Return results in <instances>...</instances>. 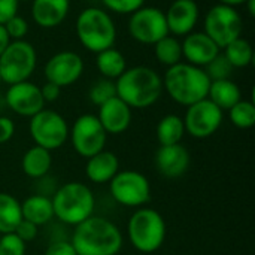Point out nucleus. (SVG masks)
I'll return each instance as SVG.
<instances>
[{"instance_id": "2eb2a0df", "label": "nucleus", "mask_w": 255, "mask_h": 255, "mask_svg": "<svg viewBox=\"0 0 255 255\" xmlns=\"http://www.w3.org/2000/svg\"><path fill=\"white\" fill-rule=\"evenodd\" d=\"M4 102L12 112L27 118H31L45 109V100L42 97L40 87L28 81L9 85L4 94Z\"/></svg>"}, {"instance_id": "e433bc0d", "label": "nucleus", "mask_w": 255, "mask_h": 255, "mask_svg": "<svg viewBox=\"0 0 255 255\" xmlns=\"http://www.w3.org/2000/svg\"><path fill=\"white\" fill-rule=\"evenodd\" d=\"M45 255H76V251L70 241H55L49 244Z\"/></svg>"}, {"instance_id": "c85d7f7f", "label": "nucleus", "mask_w": 255, "mask_h": 255, "mask_svg": "<svg viewBox=\"0 0 255 255\" xmlns=\"http://www.w3.org/2000/svg\"><path fill=\"white\" fill-rule=\"evenodd\" d=\"M224 49V57L227 58V61L232 64V67H247L253 63L254 60V49L253 45L244 39L242 36L238 37L236 40H233L232 43H229Z\"/></svg>"}, {"instance_id": "f8f14e48", "label": "nucleus", "mask_w": 255, "mask_h": 255, "mask_svg": "<svg viewBox=\"0 0 255 255\" xmlns=\"http://www.w3.org/2000/svg\"><path fill=\"white\" fill-rule=\"evenodd\" d=\"M128 33L136 42L143 45H155L170 34L164 12L154 6H142L130 15Z\"/></svg>"}, {"instance_id": "f03ea898", "label": "nucleus", "mask_w": 255, "mask_h": 255, "mask_svg": "<svg viewBox=\"0 0 255 255\" xmlns=\"http://www.w3.org/2000/svg\"><path fill=\"white\" fill-rule=\"evenodd\" d=\"M117 96L131 109H146L163 94V78L148 66L126 69L115 81Z\"/></svg>"}, {"instance_id": "423d86ee", "label": "nucleus", "mask_w": 255, "mask_h": 255, "mask_svg": "<svg viewBox=\"0 0 255 255\" xmlns=\"http://www.w3.org/2000/svg\"><path fill=\"white\" fill-rule=\"evenodd\" d=\"M166 232L163 215L151 208H137L127 224L128 242L136 251L143 254L158 251L164 244Z\"/></svg>"}, {"instance_id": "c756f323", "label": "nucleus", "mask_w": 255, "mask_h": 255, "mask_svg": "<svg viewBox=\"0 0 255 255\" xmlns=\"http://www.w3.org/2000/svg\"><path fill=\"white\" fill-rule=\"evenodd\" d=\"M230 121L241 130H248L255 124V105L253 100H239L229 109Z\"/></svg>"}, {"instance_id": "5701e85b", "label": "nucleus", "mask_w": 255, "mask_h": 255, "mask_svg": "<svg viewBox=\"0 0 255 255\" xmlns=\"http://www.w3.org/2000/svg\"><path fill=\"white\" fill-rule=\"evenodd\" d=\"M52 167V155L51 151L40 148L37 145L28 148L21 160V169L25 176L31 179H40L49 173Z\"/></svg>"}, {"instance_id": "1a4fd4ad", "label": "nucleus", "mask_w": 255, "mask_h": 255, "mask_svg": "<svg viewBox=\"0 0 255 255\" xmlns=\"http://www.w3.org/2000/svg\"><path fill=\"white\" fill-rule=\"evenodd\" d=\"M112 199L127 208H143L151 200L149 179L136 170H120L109 182Z\"/></svg>"}, {"instance_id": "58836bf2", "label": "nucleus", "mask_w": 255, "mask_h": 255, "mask_svg": "<svg viewBox=\"0 0 255 255\" xmlns=\"http://www.w3.org/2000/svg\"><path fill=\"white\" fill-rule=\"evenodd\" d=\"M18 0H0V24H4L18 10Z\"/></svg>"}, {"instance_id": "f3484780", "label": "nucleus", "mask_w": 255, "mask_h": 255, "mask_svg": "<svg viewBox=\"0 0 255 255\" xmlns=\"http://www.w3.org/2000/svg\"><path fill=\"white\" fill-rule=\"evenodd\" d=\"M166 15V22L169 33L176 36H187L194 31L199 21V4L196 0H175L169 6Z\"/></svg>"}, {"instance_id": "7ed1b4c3", "label": "nucleus", "mask_w": 255, "mask_h": 255, "mask_svg": "<svg viewBox=\"0 0 255 255\" xmlns=\"http://www.w3.org/2000/svg\"><path fill=\"white\" fill-rule=\"evenodd\" d=\"M209 85L211 79L203 67L182 61L170 66L163 76V90L175 103L187 108L206 99Z\"/></svg>"}, {"instance_id": "a878e982", "label": "nucleus", "mask_w": 255, "mask_h": 255, "mask_svg": "<svg viewBox=\"0 0 255 255\" xmlns=\"http://www.w3.org/2000/svg\"><path fill=\"white\" fill-rule=\"evenodd\" d=\"M96 66L99 72L103 75V78L112 79V81H117L127 69V63H126L123 52L115 49L114 46L105 51H100L97 54Z\"/></svg>"}, {"instance_id": "c03bdc74", "label": "nucleus", "mask_w": 255, "mask_h": 255, "mask_svg": "<svg viewBox=\"0 0 255 255\" xmlns=\"http://www.w3.org/2000/svg\"><path fill=\"white\" fill-rule=\"evenodd\" d=\"M18 1H33V0H18Z\"/></svg>"}, {"instance_id": "7c9ffc66", "label": "nucleus", "mask_w": 255, "mask_h": 255, "mask_svg": "<svg viewBox=\"0 0 255 255\" xmlns=\"http://www.w3.org/2000/svg\"><path fill=\"white\" fill-rule=\"evenodd\" d=\"M115 96H117L115 81L106 79V78L96 81L88 91V97H90L91 103L96 106H102L103 103H106L108 100H111Z\"/></svg>"}, {"instance_id": "4468645a", "label": "nucleus", "mask_w": 255, "mask_h": 255, "mask_svg": "<svg viewBox=\"0 0 255 255\" xmlns=\"http://www.w3.org/2000/svg\"><path fill=\"white\" fill-rule=\"evenodd\" d=\"M84 72V61L73 51H61L52 55L43 69L46 82H52L60 88L73 85Z\"/></svg>"}, {"instance_id": "cd10ccee", "label": "nucleus", "mask_w": 255, "mask_h": 255, "mask_svg": "<svg viewBox=\"0 0 255 255\" xmlns=\"http://www.w3.org/2000/svg\"><path fill=\"white\" fill-rule=\"evenodd\" d=\"M154 55L160 64L167 67L175 66L182 61V46L181 42L175 37L167 34L161 40L154 45Z\"/></svg>"}, {"instance_id": "473e14b6", "label": "nucleus", "mask_w": 255, "mask_h": 255, "mask_svg": "<svg viewBox=\"0 0 255 255\" xmlns=\"http://www.w3.org/2000/svg\"><path fill=\"white\" fill-rule=\"evenodd\" d=\"M27 244H24L15 233L1 235L0 255H25Z\"/></svg>"}, {"instance_id": "6ab92c4d", "label": "nucleus", "mask_w": 255, "mask_h": 255, "mask_svg": "<svg viewBox=\"0 0 255 255\" xmlns=\"http://www.w3.org/2000/svg\"><path fill=\"white\" fill-rule=\"evenodd\" d=\"M97 118L108 134H121L131 124V108L115 96L99 106Z\"/></svg>"}, {"instance_id": "c9c22d12", "label": "nucleus", "mask_w": 255, "mask_h": 255, "mask_svg": "<svg viewBox=\"0 0 255 255\" xmlns=\"http://www.w3.org/2000/svg\"><path fill=\"white\" fill-rule=\"evenodd\" d=\"M24 244H28L31 241H34L37 238V233H39V227L34 226L33 223L27 221V220H21V223L16 226L15 232H13Z\"/></svg>"}, {"instance_id": "9b49d317", "label": "nucleus", "mask_w": 255, "mask_h": 255, "mask_svg": "<svg viewBox=\"0 0 255 255\" xmlns=\"http://www.w3.org/2000/svg\"><path fill=\"white\" fill-rule=\"evenodd\" d=\"M69 139L75 152L84 158H90L105 149L108 133L100 124L97 115L84 114L69 128Z\"/></svg>"}, {"instance_id": "9d476101", "label": "nucleus", "mask_w": 255, "mask_h": 255, "mask_svg": "<svg viewBox=\"0 0 255 255\" xmlns=\"http://www.w3.org/2000/svg\"><path fill=\"white\" fill-rule=\"evenodd\" d=\"M242 31L244 21L235 7L218 3L208 10L205 16V33L218 45L220 49L241 37Z\"/></svg>"}, {"instance_id": "ddd939ff", "label": "nucleus", "mask_w": 255, "mask_h": 255, "mask_svg": "<svg viewBox=\"0 0 255 255\" xmlns=\"http://www.w3.org/2000/svg\"><path fill=\"white\" fill-rule=\"evenodd\" d=\"M223 120L224 112L206 97L187 108L184 118L185 133L194 139L211 137L221 127Z\"/></svg>"}, {"instance_id": "dca6fc26", "label": "nucleus", "mask_w": 255, "mask_h": 255, "mask_svg": "<svg viewBox=\"0 0 255 255\" xmlns=\"http://www.w3.org/2000/svg\"><path fill=\"white\" fill-rule=\"evenodd\" d=\"M190 152L182 143L160 146L154 157V164L158 173L169 179L181 178L190 167Z\"/></svg>"}, {"instance_id": "b1692460", "label": "nucleus", "mask_w": 255, "mask_h": 255, "mask_svg": "<svg viewBox=\"0 0 255 255\" xmlns=\"http://www.w3.org/2000/svg\"><path fill=\"white\" fill-rule=\"evenodd\" d=\"M208 99L224 112L233 108L239 100H242V93L232 79L211 81Z\"/></svg>"}, {"instance_id": "f257e3e1", "label": "nucleus", "mask_w": 255, "mask_h": 255, "mask_svg": "<svg viewBox=\"0 0 255 255\" xmlns=\"http://www.w3.org/2000/svg\"><path fill=\"white\" fill-rule=\"evenodd\" d=\"M123 242L120 227L111 220L96 215L78 224L70 239L76 255H118Z\"/></svg>"}, {"instance_id": "a211bd4d", "label": "nucleus", "mask_w": 255, "mask_h": 255, "mask_svg": "<svg viewBox=\"0 0 255 255\" xmlns=\"http://www.w3.org/2000/svg\"><path fill=\"white\" fill-rule=\"evenodd\" d=\"M181 46L182 58L197 67H205L220 54L218 45L205 31H191L184 37Z\"/></svg>"}, {"instance_id": "412c9836", "label": "nucleus", "mask_w": 255, "mask_h": 255, "mask_svg": "<svg viewBox=\"0 0 255 255\" xmlns=\"http://www.w3.org/2000/svg\"><path fill=\"white\" fill-rule=\"evenodd\" d=\"M120 172V160L111 151H100L99 154L87 158L85 175L93 184H109Z\"/></svg>"}, {"instance_id": "37998d69", "label": "nucleus", "mask_w": 255, "mask_h": 255, "mask_svg": "<svg viewBox=\"0 0 255 255\" xmlns=\"http://www.w3.org/2000/svg\"><path fill=\"white\" fill-rule=\"evenodd\" d=\"M245 6L248 9V13L251 16H255V0H247L245 1Z\"/></svg>"}, {"instance_id": "393cba45", "label": "nucleus", "mask_w": 255, "mask_h": 255, "mask_svg": "<svg viewBox=\"0 0 255 255\" xmlns=\"http://www.w3.org/2000/svg\"><path fill=\"white\" fill-rule=\"evenodd\" d=\"M21 220V202L9 193H0V235L13 233Z\"/></svg>"}, {"instance_id": "a18cd8bd", "label": "nucleus", "mask_w": 255, "mask_h": 255, "mask_svg": "<svg viewBox=\"0 0 255 255\" xmlns=\"http://www.w3.org/2000/svg\"><path fill=\"white\" fill-rule=\"evenodd\" d=\"M0 84H1V76H0Z\"/></svg>"}, {"instance_id": "a19ab883", "label": "nucleus", "mask_w": 255, "mask_h": 255, "mask_svg": "<svg viewBox=\"0 0 255 255\" xmlns=\"http://www.w3.org/2000/svg\"><path fill=\"white\" fill-rule=\"evenodd\" d=\"M10 43V37L6 33V28L3 24H0V55L3 54V51L6 49V46Z\"/></svg>"}, {"instance_id": "39448f33", "label": "nucleus", "mask_w": 255, "mask_h": 255, "mask_svg": "<svg viewBox=\"0 0 255 255\" xmlns=\"http://www.w3.org/2000/svg\"><path fill=\"white\" fill-rule=\"evenodd\" d=\"M75 30L81 45L94 54L112 48L117 40L115 22L112 16L100 7L84 9L78 15Z\"/></svg>"}, {"instance_id": "ea45409f", "label": "nucleus", "mask_w": 255, "mask_h": 255, "mask_svg": "<svg viewBox=\"0 0 255 255\" xmlns=\"http://www.w3.org/2000/svg\"><path fill=\"white\" fill-rule=\"evenodd\" d=\"M40 93H42V97H43L45 103H46V102L51 103V102H55V100L60 97L61 88H60L58 85L52 84V82H46V84L40 88Z\"/></svg>"}, {"instance_id": "2f4dec72", "label": "nucleus", "mask_w": 255, "mask_h": 255, "mask_svg": "<svg viewBox=\"0 0 255 255\" xmlns=\"http://www.w3.org/2000/svg\"><path fill=\"white\" fill-rule=\"evenodd\" d=\"M211 81H221V79H230L233 67L227 61V58L220 52L211 63H208L203 69Z\"/></svg>"}, {"instance_id": "0eeeda50", "label": "nucleus", "mask_w": 255, "mask_h": 255, "mask_svg": "<svg viewBox=\"0 0 255 255\" xmlns=\"http://www.w3.org/2000/svg\"><path fill=\"white\" fill-rule=\"evenodd\" d=\"M37 64L34 46L27 40H10L0 55L1 82L13 85L28 81Z\"/></svg>"}, {"instance_id": "20e7f679", "label": "nucleus", "mask_w": 255, "mask_h": 255, "mask_svg": "<svg viewBox=\"0 0 255 255\" xmlns=\"http://www.w3.org/2000/svg\"><path fill=\"white\" fill-rule=\"evenodd\" d=\"M54 218L60 223L76 227L94 215L96 199L87 184L67 182L55 190L51 197Z\"/></svg>"}, {"instance_id": "4c0bfd02", "label": "nucleus", "mask_w": 255, "mask_h": 255, "mask_svg": "<svg viewBox=\"0 0 255 255\" xmlns=\"http://www.w3.org/2000/svg\"><path fill=\"white\" fill-rule=\"evenodd\" d=\"M15 134V123L7 117H0V145L7 143Z\"/></svg>"}, {"instance_id": "bb28decb", "label": "nucleus", "mask_w": 255, "mask_h": 255, "mask_svg": "<svg viewBox=\"0 0 255 255\" xmlns=\"http://www.w3.org/2000/svg\"><path fill=\"white\" fill-rule=\"evenodd\" d=\"M155 134H157V140H158L160 146L181 143V140L185 134L184 120L175 114H169V115L163 117L157 124Z\"/></svg>"}, {"instance_id": "aec40b11", "label": "nucleus", "mask_w": 255, "mask_h": 255, "mask_svg": "<svg viewBox=\"0 0 255 255\" xmlns=\"http://www.w3.org/2000/svg\"><path fill=\"white\" fill-rule=\"evenodd\" d=\"M70 0H33L31 18L42 28L58 27L67 16Z\"/></svg>"}, {"instance_id": "6e6552de", "label": "nucleus", "mask_w": 255, "mask_h": 255, "mask_svg": "<svg viewBox=\"0 0 255 255\" xmlns=\"http://www.w3.org/2000/svg\"><path fill=\"white\" fill-rule=\"evenodd\" d=\"M30 136L34 145L48 151L61 148L69 139V126L63 115L51 109H42L30 118Z\"/></svg>"}, {"instance_id": "f704fd0d", "label": "nucleus", "mask_w": 255, "mask_h": 255, "mask_svg": "<svg viewBox=\"0 0 255 255\" xmlns=\"http://www.w3.org/2000/svg\"><path fill=\"white\" fill-rule=\"evenodd\" d=\"M6 33L9 34L10 40H22L24 36L28 31V22L25 18H22L21 15H13L10 19H7L4 24Z\"/></svg>"}, {"instance_id": "4be33fe9", "label": "nucleus", "mask_w": 255, "mask_h": 255, "mask_svg": "<svg viewBox=\"0 0 255 255\" xmlns=\"http://www.w3.org/2000/svg\"><path fill=\"white\" fill-rule=\"evenodd\" d=\"M22 220L33 223L37 227L46 226L54 218V208L51 197L33 194L21 203Z\"/></svg>"}, {"instance_id": "79ce46f5", "label": "nucleus", "mask_w": 255, "mask_h": 255, "mask_svg": "<svg viewBox=\"0 0 255 255\" xmlns=\"http://www.w3.org/2000/svg\"><path fill=\"white\" fill-rule=\"evenodd\" d=\"M245 1H247V0H218L220 4H226V6H232V7L245 4Z\"/></svg>"}, {"instance_id": "49530a36", "label": "nucleus", "mask_w": 255, "mask_h": 255, "mask_svg": "<svg viewBox=\"0 0 255 255\" xmlns=\"http://www.w3.org/2000/svg\"><path fill=\"white\" fill-rule=\"evenodd\" d=\"M0 238H1V235H0Z\"/></svg>"}, {"instance_id": "72a5a7b5", "label": "nucleus", "mask_w": 255, "mask_h": 255, "mask_svg": "<svg viewBox=\"0 0 255 255\" xmlns=\"http://www.w3.org/2000/svg\"><path fill=\"white\" fill-rule=\"evenodd\" d=\"M108 10L120 15H131L145 4V0H102Z\"/></svg>"}]
</instances>
